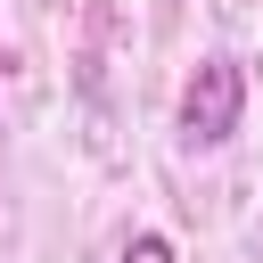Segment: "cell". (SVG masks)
Instances as JSON below:
<instances>
[{
    "instance_id": "2",
    "label": "cell",
    "mask_w": 263,
    "mask_h": 263,
    "mask_svg": "<svg viewBox=\"0 0 263 263\" xmlns=\"http://www.w3.org/2000/svg\"><path fill=\"white\" fill-rule=\"evenodd\" d=\"M115 263H181V255H173V238H164V230H132V247H123Z\"/></svg>"
},
{
    "instance_id": "1",
    "label": "cell",
    "mask_w": 263,
    "mask_h": 263,
    "mask_svg": "<svg viewBox=\"0 0 263 263\" xmlns=\"http://www.w3.org/2000/svg\"><path fill=\"white\" fill-rule=\"evenodd\" d=\"M238 107H247L238 58H205V66L189 74V90H181V140H189V148H222V140L238 132Z\"/></svg>"
}]
</instances>
